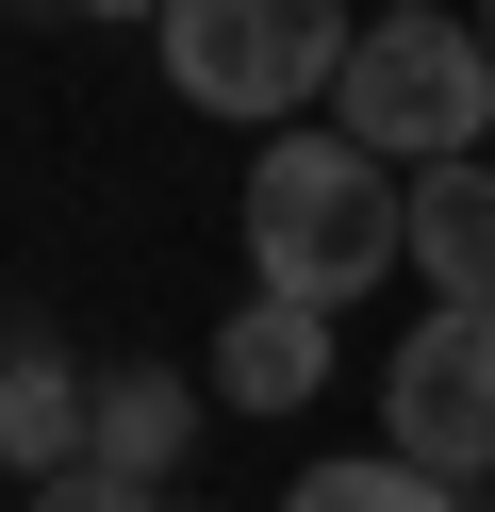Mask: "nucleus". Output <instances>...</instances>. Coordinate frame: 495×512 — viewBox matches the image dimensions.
I'll return each instance as SVG.
<instances>
[{
    "mask_svg": "<svg viewBox=\"0 0 495 512\" xmlns=\"http://www.w3.org/2000/svg\"><path fill=\"white\" fill-rule=\"evenodd\" d=\"M33 512H165L149 479H99V463H66V479H33Z\"/></svg>",
    "mask_w": 495,
    "mask_h": 512,
    "instance_id": "9d476101",
    "label": "nucleus"
},
{
    "mask_svg": "<svg viewBox=\"0 0 495 512\" xmlns=\"http://www.w3.org/2000/svg\"><path fill=\"white\" fill-rule=\"evenodd\" d=\"M83 446H99V380L17 331V347H0V463H17V479H66Z\"/></svg>",
    "mask_w": 495,
    "mask_h": 512,
    "instance_id": "423d86ee",
    "label": "nucleus"
},
{
    "mask_svg": "<svg viewBox=\"0 0 495 512\" xmlns=\"http://www.w3.org/2000/svg\"><path fill=\"white\" fill-rule=\"evenodd\" d=\"M165 83H182L198 116H231V133H281L297 100H330L363 50V0H165Z\"/></svg>",
    "mask_w": 495,
    "mask_h": 512,
    "instance_id": "f03ea898",
    "label": "nucleus"
},
{
    "mask_svg": "<svg viewBox=\"0 0 495 512\" xmlns=\"http://www.w3.org/2000/svg\"><path fill=\"white\" fill-rule=\"evenodd\" d=\"M281 512H462V479H429V463H396V446H363V463H297Z\"/></svg>",
    "mask_w": 495,
    "mask_h": 512,
    "instance_id": "1a4fd4ad",
    "label": "nucleus"
},
{
    "mask_svg": "<svg viewBox=\"0 0 495 512\" xmlns=\"http://www.w3.org/2000/svg\"><path fill=\"white\" fill-rule=\"evenodd\" d=\"M363 17H446V0H363Z\"/></svg>",
    "mask_w": 495,
    "mask_h": 512,
    "instance_id": "f8f14e48",
    "label": "nucleus"
},
{
    "mask_svg": "<svg viewBox=\"0 0 495 512\" xmlns=\"http://www.w3.org/2000/svg\"><path fill=\"white\" fill-rule=\"evenodd\" d=\"M413 265H429V298H495V166L479 149L413 166Z\"/></svg>",
    "mask_w": 495,
    "mask_h": 512,
    "instance_id": "0eeeda50",
    "label": "nucleus"
},
{
    "mask_svg": "<svg viewBox=\"0 0 495 512\" xmlns=\"http://www.w3.org/2000/svg\"><path fill=\"white\" fill-rule=\"evenodd\" d=\"M479 166H495V133H479Z\"/></svg>",
    "mask_w": 495,
    "mask_h": 512,
    "instance_id": "4468645a",
    "label": "nucleus"
},
{
    "mask_svg": "<svg viewBox=\"0 0 495 512\" xmlns=\"http://www.w3.org/2000/svg\"><path fill=\"white\" fill-rule=\"evenodd\" d=\"M330 133H363L380 166H462L495 133V50L479 17H363L347 83H330Z\"/></svg>",
    "mask_w": 495,
    "mask_h": 512,
    "instance_id": "7ed1b4c3",
    "label": "nucleus"
},
{
    "mask_svg": "<svg viewBox=\"0 0 495 512\" xmlns=\"http://www.w3.org/2000/svg\"><path fill=\"white\" fill-rule=\"evenodd\" d=\"M380 446L429 463V479H495V298H429L413 331H396Z\"/></svg>",
    "mask_w": 495,
    "mask_h": 512,
    "instance_id": "20e7f679",
    "label": "nucleus"
},
{
    "mask_svg": "<svg viewBox=\"0 0 495 512\" xmlns=\"http://www.w3.org/2000/svg\"><path fill=\"white\" fill-rule=\"evenodd\" d=\"M50 17H165V0H50Z\"/></svg>",
    "mask_w": 495,
    "mask_h": 512,
    "instance_id": "9b49d317",
    "label": "nucleus"
},
{
    "mask_svg": "<svg viewBox=\"0 0 495 512\" xmlns=\"http://www.w3.org/2000/svg\"><path fill=\"white\" fill-rule=\"evenodd\" d=\"M215 397H231V413H297V397H330V314L248 281V314L215 331Z\"/></svg>",
    "mask_w": 495,
    "mask_h": 512,
    "instance_id": "39448f33",
    "label": "nucleus"
},
{
    "mask_svg": "<svg viewBox=\"0 0 495 512\" xmlns=\"http://www.w3.org/2000/svg\"><path fill=\"white\" fill-rule=\"evenodd\" d=\"M182 446H198V380H165V364H116V380H99V446H83L99 479H149V496H165Z\"/></svg>",
    "mask_w": 495,
    "mask_h": 512,
    "instance_id": "6e6552de",
    "label": "nucleus"
},
{
    "mask_svg": "<svg viewBox=\"0 0 495 512\" xmlns=\"http://www.w3.org/2000/svg\"><path fill=\"white\" fill-rule=\"evenodd\" d=\"M479 50H495V0H479Z\"/></svg>",
    "mask_w": 495,
    "mask_h": 512,
    "instance_id": "ddd939ff",
    "label": "nucleus"
},
{
    "mask_svg": "<svg viewBox=\"0 0 495 512\" xmlns=\"http://www.w3.org/2000/svg\"><path fill=\"white\" fill-rule=\"evenodd\" d=\"M248 265H264V298H314V314L380 298V281L413 265V166H380L363 133H264Z\"/></svg>",
    "mask_w": 495,
    "mask_h": 512,
    "instance_id": "f257e3e1",
    "label": "nucleus"
}]
</instances>
